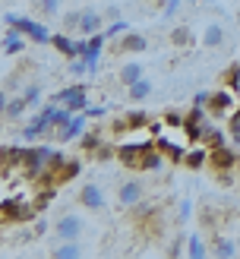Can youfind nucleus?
<instances>
[{"instance_id": "nucleus-26", "label": "nucleus", "mask_w": 240, "mask_h": 259, "mask_svg": "<svg viewBox=\"0 0 240 259\" xmlns=\"http://www.w3.org/2000/svg\"><path fill=\"white\" fill-rule=\"evenodd\" d=\"M25 108H29V105H25V98L19 95V98H13L10 105H7V111H4V117H10V120H19Z\"/></svg>"}, {"instance_id": "nucleus-38", "label": "nucleus", "mask_w": 240, "mask_h": 259, "mask_svg": "<svg viewBox=\"0 0 240 259\" xmlns=\"http://www.w3.org/2000/svg\"><path fill=\"white\" fill-rule=\"evenodd\" d=\"M180 253H183V250H180V240H177V243H174V247L168 250V256H180Z\"/></svg>"}, {"instance_id": "nucleus-16", "label": "nucleus", "mask_w": 240, "mask_h": 259, "mask_svg": "<svg viewBox=\"0 0 240 259\" xmlns=\"http://www.w3.org/2000/svg\"><path fill=\"white\" fill-rule=\"evenodd\" d=\"M123 54L130 51V54H139V51H146L149 48V41H146V35H136V32H123V38H120V45H117Z\"/></svg>"}, {"instance_id": "nucleus-36", "label": "nucleus", "mask_w": 240, "mask_h": 259, "mask_svg": "<svg viewBox=\"0 0 240 259\" xmlns=\"http://www.w3.org/2000/svg\"><path fill=\"white\" fill-rule=\"evenodd\" d=\"M206 101H209V92H199L196 101H193V108H206Z\"/></svg>"}, {"instance_id": "nucleus-6", "label": "nucleus", "mask_w": 240, "mask_h": 259, "mask_svg": "<svg viewBox=\"0 0 240 259\" xmlns=\"http://www.w3.org/2000/svg\"><path fill=\"white\" fill-rule=\"evenodd\" d=\"M7 25H16V29L29 38V41H35V45H44V41H51V32L44 29V25H38L35 19H25V16H16V13H10L7 16Z\"/></svg>"}, {"instance_id": "nucleus-35", "label": "nucleus", "mask_w": 240, "mask_h": 259, "mask_svg": "<svg viewBox=\"0 0 240 259\" xmlns=\"http://www.w3.org/2000/svg\"><path fill=\"white\" fill-rule=\"evenodd\" d=\"M88 54V41H76V57H85Z\"/></svg>"}, {"instance_id": "nucleus-1", "label": "nucleus", "mask_w": 240, "mask_h": 259, "mask_svg": "<svg viewBox=\"0 0 240 259\" xmlns=\"http://www.w3.org/2000/svg\"><path fill=\"white\" fill-rule=\"evenodd\" d=\"M149 149H152L149 139H130V142H120L117 146V158L126 171H142V158H146Z\"/></svg>"}, {"instance_id": "nucleus-28", "label": "nucleus", "mask_w": 240, "mask_h": 259, "mask_svg": "<svg viewBox=\"0 0 240 259\" xmlns=\"http://www.w3.org/2000/svg\"><path fill=\"white\" fill-rule=\"evenodd\" d=\"M22 98H25V105H38V101H41V85H25Z\"/></svg>"}, {"instance_id": "nucleus-9", "label": "nucleus", "mask_w": 240, "mask_h": 259, "mask_svg": "<svg viewBox=\"0 0 240 259\" xmlns=\"http://www.w3.org/2000/svg\"><path fill=\"white\" fill-rule=\"evenodd\" d=\"M54 234L60 240H79V234H82V218L79 215H63L60 222L54 225Z\"/></svg>"}, {"instance_id": "nucleus-33", "label": "nucleus", "mask_w": 240, "mask_h": 259, "mask_svg": "<svg viewBox=\"0 0 240 259\" xmlns=\"http://www.w3.org/2000/svg\"><path fill=\"white\" fill-rule=\"evenodd\" d=\"M231 136H234V142L240 146V111H237L234 117H231Z\"/></svg>"}, {"instance_id": "nucleus-37", "label": "nucleus", "mask_w": 240, "mask_h": 259, "mask_svg": "<svg viewBox=\"0 0 240 259\" xmlns=\"http://www.w3.org/2000/svg\"><path fill=\"white\" fill-rule=\"evenodd\" d=\"M88 117H105V108H85Z\"/></svg>"}, {"instance_id": "nucleus-19", "label": "nucleus", "mask_w": 240, "mask_h": 259, "mask_svg": "<svg viewBox=\"0 0 240 259\" xmlns=\"http://www.w3.org/2000/svg\"><path fill=\"white\" fill-rule=\"evenodd\" d=\"M51 256H54V259H79V256H82V247H79L76 240H63L60 247L51 250Z\"/></svg>"}, {"instance_id": "nucleus-12", "label": "nucleus", "mask_w": 240, "mask_h": 259, "mask_svg": "<svg viewBox=\"0 0 240 259\" xmlns=\"http://www.w3.org/2000/svg\"><path fill=\"white\" fill-rule=\"evenodd\" d=\"M79 32L82 35H95V32H105V16L95 10H85L79 13Z\"/></svg>"}, {"instance_id": "nucleus-14", "label": "nucleus", "mask_w": 240, "mask_h": 259, "mask_svg": "<svg viewBox=\"0 0 240 259\" xmlns=\"http://www.w3.org/2000/svg\"><path fill=\"white\" fill-rule=\"evenodd\" d=\"M155 146L168 155L171 161H183V155H186V139H183V142H174V139H168V136H161Z\"/></svg>"}, {"instance_id": "nucleus-5", "label": "nucleus", "mask_w": 240, "mask_h": 259, "mask_svg": "<svg viewBox=\"0 0 240 259\" xmlns=\"http://www.w3.org/2000/svg\"><path fill=\"white\" fill-rule=\"evenodd\" d=\"M237 105V92L234 89H218V92H209V101H206V114L212 117H224V114H231Z\"/></svg>"}, {"instance_id": "nucleus-25", "label": "nucleus", "mask_w": 240, "mask_h": 259, "mask_svg": "<svg viewBox=\"0 0 240 259\" xmlns=\"http://www.w3.org/2000/svg\"><path fill=\"white\" fill-rule=\"evenodd\" d=\"M51 45H54L60 54H67V57H76V41H70L67 35H51Z\"/></svg>"}, {"instance_id": "nucleus-39", "label": "nucleus", "mask_w": 240, "mask_h": 259, "mask_svg": "<svg viewBox=\"0 0 240 259\" xmlns=\"http://www.w3.org/2000/svg\"><path fill=\"white\" fill-rule=\"evenodd\" d=\"M7 105H10V101H7V95H4V92H0V114H4V111H7Z\"/></svg>"}, {"instance_id": "nucleus-11", "label": "nucleus", "mask_w": 240, "mask_h": 259, "mask_svg": "<svg viewBox=\"0 0 240 259\" xmlns=\"http://www.w3.org/2000/svg\"><path fill=\"white\" fill-rule=\"evenodd\" d=\"M221 45H224V25L218 19L206 22V29H202V48L215 51V48H221Z\"/></svg>"}, {"instance_id": "nucleus-32", "label": "nucleus", "mask_w": 240, "mask_h": 259, "mask_svg": "<svg viewBox=\"0 0 240 259\" xmlns=\"http://www.w3.org/2000/svg\"><path fill=\"white\" fill-rule=\"evenodd\" d=\"M114 155H117V149H111V146H98L95 158H98V161H108V158H114Z\"/></svg>"}, {"instance_id": "nucleus-22", "label": "nucleus", "mask_w": 240, "mask_h": 259, "mask_svg": "<svg viewBox=\"0 0 240 259\" xmlns=\"http://www.w3.org/2000/svg\"><path fill=\"white\" fill-rule=\"evenodd\" d=\"M212 256H218V259H231V256H237V243H234L231 237H218V240H215Z\"/></svg>"}, {"instance_id": "nucleus-24", "label": "nucleus", "mask_w": 240, "mask_h": 259, "mask_svg": "<svg viewBox=\"0 0 240 259\" xmlns=\"http://www.w3.org/2000/svg\"><path fill=\"white\" fill-rule=\"evenodd\" d=\"M139 79H142V67H139V63H126V67H120V82L123 85H133Z\"/></svg>"}, {"instance_id": "nucleus-15", "label": "nucleus", "mask_w": 240, "mask_h": 259, "mask_svg": "<svg viewBox=\"0 0 240 259\" xmlns=\"http://www.w3.org/2000/svg\"><path fill=\"white\" fill-rule=\"evenodd\" d=\"M25 41H29V38H25L16 25H10V32L4 35V54H19V51H25Z\"/></svg>"}, {"instance_id": "nucleus-23", "label": "nucleus", "mask_w": 240, "mask_h": 259, "mask_svg": "<svg viewBox=\"0 0 240 259\" xmlns=\"http://www.w3.org/2000/svg\"><path fill=\"white\" fill-rule=\"evenodd\" d=\"M183 164H186V167H193V171H196V167L209 164V152L202 149V146H199V149H193V152H186V155H183Z\"/></svg>"}, {"instance_id": "nucleus-27", "label": "nucleus", "mask_w": 240, "mask_h": 259, "mask_svg": "<svg viewBox=\"0 0 240 259\" xmlns=\"http://www.w3.org/2000/svg\"><path fill=\"white\" fill-rule=\"evenodd\" d=\"M98 146H101V136H98V133H82V142H79L82 152H92V155H95Z\"/></svg>"}, {"instance_id": "nucleus-10", "label": "nucleus", "mask_w": 240, "mask_h": 259, "mask_svg": "<svg viewBox=\"0 0 240 259\" xmlns=\"http://www.w3.org/2000/svg\"><path fill=\"white\" fill-rule=\"evenodd\" d=\"M234 164H237V155L227 146H215L209 152V167H215V171H231Z\"/></svg>"}, {"instance_id": "nucleus-13", "label": "nucleus", "mask_w": 240, "mask_h": 259, "mask_svg": "<svg viewBox=\"0 0 240 259\" xmlns=\"http://www.w3.org/2000/svg\"><path fill=\"white\" fill-rule=\"evenodd\" d=\"M79 202L85 205V209H105V196H101V190L95 187V184H85L82 190H79Z\"/></svg>"}, {"instance_id": "nucleus-8", "label": "nucleus", "mask_w": 240, "mask_h": 259, "mask_svg": "<svg viewBox=\"0 0 240 259\" xmlns=\"http://www.w3.org/2000/svg\"><path fill=\"white\" fill-rule=\"evenodd\" d=\"M85 120H88V114H85V111H76L73 117L57 130V139H60V142H70V139H76V136H82V133H85Z\"/></svg>"}, {"instance_id": "nucleus-18", "label": "nucleus", "mask_w": 240, "mask_h": 259, "mask_svg": "<svg viewBox=\"0 0 240 259\" xmlns=\"http://www.w3.org/2000/svg\"><path fill=\"white\" fill-rule=\"evenodd\" d=\"M22 149H0V171H19Z\"/></svg>"}, {"instance_id": "nucleus-41", "label": "nucleus", "mask_w": 240, "mask_h": 259, "mask_svg": "<svg viewBox=\"0 0 240 259\" xmlns=\"http://www.w3.org/2000/svg\"><path fill=\"white\" fill-rule=\"evenodd\" d=\"M149 4H158V0H149Z\"/></svg>"}, {"instance_id": "nucleus-21", "label": "nucleus", "mask_w": 240, "mask_h": 259, "mask_svg": "<svg viewBox=\"0 0 240 259\" xmlns=\"http://www.w3.org/2000/svg\"><path fill=\"white\" fill-rule=\"evenodd\" d=\"M209 253H212V250L206 247V240H202L199 234H193V237L186 240V256H189V259H206Z\"/></svg>"}, {"instance_id": "nucleus-30", "label": "nucleus", "mask_w": 240, "mask_h": 259, "mask_svg": "<svg viewBox=\"0 0 240 259\" xmlns=\"http://www.w3.org/2000/svg\"><path fill=\"white\" fill-rule=\"evenodd\" d=\"M123 32H126V22H123V19H117V22H111L108 29H105V35H108V38H114V35H123Z\"/></svg>"}, {"instance_id": "nucleus-20", "label": "nucleus", "mask_w": 240, "mask_h": 259, "mask_svg": "<svg viewBox=\"0 0 240 259\" xmlns=\"http://www.w3.org/2000/svg\"><path fill=\"white\" fill-rule=\"evenodd\" d=\"M149 95H152V82L146 79V76H142L139 82L126 85V98H130V101H142V98H149Z\"/></svg>"}, {"instance_id": "nucleus-29", "label": "nucleus", "mask_w": 240, "mask_h": 259, "mask_svg": "<svg viewBox=\"0 0 240 259\" xmlns=\"http://www.w3.org/2000/svg\"><path fill=\"white\" fill-rule=\"evenodd\" d=\"M67 73H73V76H82V73H88V63H85V57H73V63H70V70Z\"/></svg>"}, {"instance_id": "nucleus-31", "label": "nucleus", "mask_w": 240, "mask_h": 259, "mask_svg": "<svg viewBox=\"0 0 240 259\" xmlns=\"http://www.w3.org/2000/svg\"><path fill=\"white\" fill-rule=\"evenodd\" d=\"M41 13H47V16H57V13H60V0H41Z\"/></svg>"}, {"instance_id": "nucleus-4", "label": "nucleus", "mask_w": 240, "mask_h": 259, "mask_svg": "<svg viewBox=\"0 0 240 259\" xmlns=\"http://www.w3.org/2000/svg\"><path fill=\"white\" fill-rule=\"evenodd\" d=\"M51 101H54V105H67L73 114L76 111H85L88 108V92H85V85H70V89H60L57 95H51Z\"/></svg>"}, {"instance_id": "nucleus-34", "label": "nucleus", "mask_w": 240, "mask_h": 259, "mask_svg": "<svg viewBox=\"0 0 240 259\" xmlns=\"http://www.w3.org/2000/svg\"><path fill=\"white\" fill-rule=\"evenodd\" d=\"M180 4H183V0H168V4H164V19H171L174 13L180 10Z\"/></svg>"}, {"instance_id": "nucleus-17", "label": "nucleus", "mask_w": 240, "mask_h": 259, "mask_svg": "<svg viewBox=\"0 0 240 259\" xmlns=\"http://www.w3.org/2000/svg\"><path fill=\"white\" fill-rule=\"evenodd\" d=\"M171 45L174 48H193L196 45L193 29H189V25H174V29H171Z\"/></svg>"}, {"instance_id": "nucleus-2", "label": "nucleus", "mask_w": 240, "mask_h": 259, "mask_svg": "<svg viewBox=\"0 0 240 259\" xmlns=\"http://www.w3.org/2000/svg\"><path fill=\"white\" fill-rule=\"evenodd\" d=\"M47 161H51V149L38 146V149H22V164L19 171L29 177V180H38L44 171H47Z\"/></svg>"}, {"instance_id": "nucleus-3", "label": "nucleus", "mask_w": 240, "mask_h": 259, "mask_svg": "<svg viewBox=\"0 0 240 259\" xmlns=\"http://www.w3.org/2000/svg\"><path fill=\"white\" fill-rule=\"evenodd\" d=\"M35 209H38V205H32L29 199L10 196V199L0 202V218H4V222H32V218H35Z\"/></svg>"}, {"instance_id": "nucleus-40", "label": "nucleus", "mask_w": 240, "mask_h": 259, "mask_svg": "<svg viewBox=\"0 0 240 259\" xmlns=\"http://www.w3.org/2000/svg\"><path fill=\"white\" fill-rule=\"evenodd\" d=\"M237 22H240V10H237Z\"/></svg>"}, {"instance_id": "nucleus-7", "label": "nucleus", "mask_w": 240, "mask_h": 259, "mask_svg": "<svg viewBox=\"0 0 240 259\" xmlns=\"http://www.w3.org/2000/svg\"><path fill=\"white\" fill-rule=\"evenodd\" d=\"M142 199H146V187L139 184V180H126V184H120V190H117V202L123 205V209H136Z\"/></svg>"}]
</instances>
